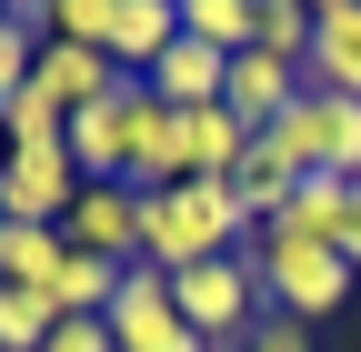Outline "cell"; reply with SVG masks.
<instances>
[{
    "mask_svg": "<svg viewBox=\"0 0 361 352\" xmlns=\"http://www.w3.org/2000/svg\"><path fill=\"white\" fill-rule=\"evenodd\" d=\"M61 312H51V292H0V352H51Z\"/></svg>",
    "mask_w": 361,
    "mask_h": 352,
    "instance_id": "ffe728a7",
    "label": "cell"
},
{
    "mask_svg": "<svg viewBox=\"0 0 361 352\" xmlns=\"http://www.w3.org/2000/svg\"><path fill=\"white\" fill-rule=\"evenodd\" d=\"M101 30H111V0H61V11H51V40H80V51H101Z\"/></svg>",
    "mask_w": 361,
    "mask_h": 352,
    "instance_id": "7402d4cb",
    "label": "cell"
},
{
    "mask_svg": "<svg viewBox=\"0 0 361 352\" xmlns=\"http://www.w3.org/2000/svg\"><path fill=\"white\" fill-rule=\"evenodd\" d=\"M301 91H311V81H301V61L241 51V61H231V81H221V111H231L241 131H271V121H281V111H291Z\"/></svg>",
    "mask_w": 361,
    "mask_h": 352,
    "instance_id": "9c48e42d",
    "label": "cell"
},
{
    "mask_svg": "<svg viewBox=\"0 0 361 352\" xmlns=\"http://www.w3.org/2000/svg\"><path fill=\"white\" fill-rule=\"evenodd\" d=\"M171 302H180V322H191L201 342L241 352V342H251V322H261V272H251V242H241V252H221V262H191V272H171Z\"/></svg>",
    "mask_w": 361,
    "mask_h": 352,
    "instance_id": "3957f363",
    "label": "cell"
},
{
    "mask_svg": "<svg viewBox=\"0 0 361 352\" xmlns=\"http://www.w3.org/2000/svg\"><path fill=\"white\" fill-rule=\"evenodd\" d=\"M111 352H211L191 322H180V302H171V272H151V262H130L121 292H111Z\"/></svg>",
    "mask_w": 361,
    "mask_h": 352,
    "instance_id": "5b68a950",
    "label": "cell"
},
{
    "mask_svg": "<svg viewBox=\"0 0 361 352\" xmlns=\"http://www.w3.org/2000/svg\"><path fill=\"white\" fill-rule=\"evenodd\" d=\"M40 30H51V11H40V0H11V11H0V101H11V91H30Z\"/></svg>",
    "mask_w": 361,
    "mask_h": 352,
    "instance_id": "ac0fdd59",
    "label": "cell"
},
{
    "mask_svg": "<svg viewBox=\"0 0 361 352\" xmlns=\"http://www.w3.org/2000/svg\"><path fill=\"white\" fill-rule=\"evenodd\" d=\"M71 201H80L71 151H11V171H0V222H40V232H61Z\"/></svg>",
    "mask_w": 361,
    "mask_h": 352,
    "instance_id": "ba28073f",
    "label": "cell"
},
{
    "mask_svg": "<svg viewBox=\"0 0 361 352\" xmlns=\"http://www.w3.org/2000/svg\"><path fill=\"white\" fill-rule=\"evenodd\" d=\"M61 242L90 252V262H121V272H130V262H141V192H130V182H80Z\"/></svg>",
    "mask_w": 361,
    "mask_h": 352,
    "instance_id": "52a82bcc",
    "label": "cell"
},
{
    "mask_svg": "<svg viewBox=\"0 0 361 352\" xmlns=\"http://www.w3.org/2000/svg\"><path fill=\"white\" fill-rule=\"evenodd\" d=\"M141 121H151V81H121L101 111H71V171L80 182H130Z\"/></svg>",
    "mask_w": 361,
    "mask_h": 352,
    "instance_id": "8992f818",
    "label": "cell"
},
{
    "mask_svg": "<svg viewBox=\"0 0 361 352\" xmlns=\"http://www.w3.org/2000/svg\"><path fill=\"white\" fill-rule=\"evenodd\" d=\"M180 30H191V40H211L221 61L261 51V11H251V0H191V11H180Z\"/></svg>",
    "mask_w": 361,
    "mask_h": 352,
    "instance_id": "e0dca14e",
    "label": "cell"
},
{
    "mask_svg": "<svg viewBox=\"0 0 361 352\" xmlns=\"http://www.w3.org/2000/svg\"><path fill=\"white\" fill-rule=\"evenodd\" d=\"M241 242H251V222H241L231 182H180V192L141 201V262L151 272H191V262H221Z\"/></svg>",
    "mask_w": 361,
    "mask_h": 352,
    "instance_id": "6da1fadb",
    "label": "cell"
},
{
    "mask_svg": "<svg viewBox=\"0 0 361 352\" xmlns=\"http://www.w3.org/2000/svg\"><path fill=\"white\" fill-rule=\"evenodd\" d=\"M301 192V171H291V151L271 141V131H251V151H241V171H231V201H241V222H271Z\"/></svg>",
    "mask_w": 361,
    "mask_h": 352,
    "instance_id": "9a60e30c",
    "label": "cell"
},
{
    "mask_svg": "<svg viewBox=\"0 0 361 352\" xmlns=\"http://www.w3.org/2000/svg\"><path fill=\"white\" fill-rule=\"evenodd\" d=\"M241 352H251V342H241Z\"/></svg>",
    "mask_w": 361,
    "mask_h": 352,
    "instance_id": "4316f807",
    "label": "cell"
},
{
    "mask_svg": "<svg viewBox=\"0 0 361 352\" xmlns=\"http://www.w3.org/2000/svg\"><path fill=\"white\" fill-rule=\"evenodd\" d=\"M251 352H311V322H291V312H261V322H251Z\"/></svg>",
    "mask_w": 361,
    "mask_h": 352,
    "instance_id": "603a6c76",
    "label": "cell"
},
{
    "mask_svg": "<svg viewBox=\"0 0 361 352\" xmlns=\"http://www.w3.org/2000/svg\"><path fill=\"white\" fill-rule=\"evenodd\" d=\"M0 131H11V151H71V111H51L40 91H11V101H0Z\"/></svg>",
    "mask_w": 361,
    "mask_h": 352,
    "instance_id": "d6986e66",
    "label": "cell"
},
{
    "mask_svg": "<svg viewBox=\"0 0 361 352\" xmlns=\"http://www.w3.org/2000/svg\"><path fill=\"white\" fill-rule=\"evenodd\" d=\"M341 211H351V182H331V171H301V192L271 211L261 232H281V242H322V252H341Z\"/></svg>",
    "mask_w": 361,
    "mask_h": 352,
    "instance_id": "5bb4252c",
    "label": "cell"
},
{
    "mask_svg": "<svg viewBox=\"0 0 361 352\" xmlns=\"http://www.w3.org/2000/svg\"><path fill=\"white\" fill-rule=\"evenodd\" d=\"M271 141L291 151V171H331V182H361V101H341V91H301L281 121H271Z\"/></svg>",
    "mask_w": 361,
    "mask_h": 352,
    "instance_id": "277c9868",
    "label": "cell"
},
{
    "mask_svg": "<svg viewBox=\"0 0 361 352\" xmlns=\"http://www.w3.org/2000/svg\"><path fill=\"white\" fill-rule=\"evenodd\" d=\"M251 272H261V302H271V312H291V322L341 312L351 282H361L341 252H322V242H281V232H261V242H251Z\"/></svg>",
    "mask_w": 361,
    "mask_h": 352,
    "instance_id": "7a4b0ae2",
    "label": "cell"
},
{
    "mask_svg": "<svg viewBox=\"0 0 361 352\" xmlns=\"http://www.w3.org/2000/svg\"><path fill=\"white\" fill-rule=\"evenodd\" d=\"M0 171H11V131H0Z\"/></svg>",
    "mask_w": 361,
    "mask_h": 352,
    "instance_id": "484cf974",
    "label": "cell"
},
{
    "mask_svg": "<svg viewBox=\"0 0 361 352\" xmlns=\"http://www.w3.org/2000/svg\"><path fill=\"white\" fill-rule=\"evenodd\" d=\"M311 91H341L361 101V0H331V11H311V61H301Z\"/></svg>",
    "mask_w": 361,
    "mask_h": 352,
    "instance_id": "4fadbf2b",
    "label": "cell"
},
{
    "mask_svg": "<svg viewBox=\"0 0 361 352\" xmlns=\"http://www.w3.org/2000/svg\"><path fill=\"white\" fill-rule=\"evenodd\" d=\"M61 262H71L61 232H40V222H0V292H51Z\"/></svg>",
    "mask_w": 361,
    "mask_h": 352,
    "instance_id": "2e32d148",
    "label": "cell"
},
{
    "mask_svg": "<svg viewBox=\"0 0 361 352\" xmlns=\"http://www.w3.org/2000/svg\"><path fill=\"white\" fill-rule=\"evenodd\" d=\"M261 51L271 61H311V11L301 0H261Z\"/></svg>",
    "mask_w": 361,
    "mask_h": 352,
    "instance_id": "44dd1931",
    "label": "cell"
},
{
    "mask_svg": "<svg viewBox=\"0 0 361 352\" xmlns=\"http://www.w3.org/2000/svg\"><path fill=\"white\" fill-rule=\"evenodd\" d=\"M341 262L361 272V182H351V211H341Z\"/></svg>",
    "mask_w": 361,
    "mask_h": 352,
    "instance_id": "d4e9b609",
    "label": "cell"
},
{
    "mask_svg": "<svg viewBox=\"0 0 361 352\" xmlns=\"http://www.w3.org/2000/svg\"><path fill=\"white\" fill-rule=\"evenodd\" d=\"M141 81H151V101H161V111H211V101H221V81H231V61H221L211 40H191V30H180V40H171V51H161Z\"/></svg>",
    "mask_w": 361,
    "mask_h": 352,
    "instance_id": "7c38bea8",
    "label": "cell"
},
{
    "mask_svg": "<svg viewBox=\"0 0 361 352\" xmlns=\"http://www.w3.org/2000/svg\"><path fill=\"white\" fill-rule=\"evenodd\" d=\"M30 91L51 101V111H101L121 91V71L101 51H80V40H40V61H30Z\"/></svg>",
    "mask_w": 361,
    "mask_h": 352,
    "instance_id": "30bf717a",
    "label": "cell"
},
{
    "mask_svg": "<svg viewBox=\"0 0 361 352\" xmlns=\"http://www.w3.org/2000/svg\"><path fill=\"white\" fill-rule=\"evenodd\" d=\"M180 40V11L171 0H111V30H101V61L121 71V81H141L161 51Z\"/></svg>",
    "mask_w": 361,
    "mask_h": 352,
    "instance_id": "8fae6325",
    "label": "cell"
},
{
    "mask_svg": "<svg viewBox=\"0 0 361 352\" xmlns=\"http://www.w3.org/2000/svg\"><path fill=\"white\" fill-rule=\"evenodd\" d=\"M51 352H111V322H61Z\"/></svg>",
    "mask_w": 361,
    "mask_h": 352,
    "instance_id": "cb8c5ba5",
    "label": "cell"
}]
</instances>
